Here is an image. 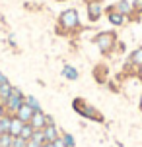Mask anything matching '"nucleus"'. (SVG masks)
Here are the masks:
<instances>
[{"label":"nucleus","instance_id":"obj_23","mask_svg":"<svg viewBox=\"0 0 142 147\" xmlns=\"http://www.w3.org/2000/svg\"><path fill=\"white\" fill-rule=\"evenodd\" d=\"M53 145H55V147H66V143H64V140H62V136H60V138H57V140L53 141Z\"/></svg>","mask_w":142,"mask_h":147},{"label":"nucleus","instance_id":"obj_28","mask_svg":"<svg viewBox=\"0 0 142 147\" xmlns=\"http://www.w3.org/2000/svg\"><path fill=\"white\" fill-rule=\"evenodd\" d=\"M4 81H8V78H6L2 72H0V83H4Z\"/></svg>","mask_w":142,"mask_h":147},{"label":"nucleus","instance_id":"obj_12","mask_svg":"<svg viewBox=\"0 0 142 147\" xmlns=\"http://www.w3.org/2000/svg\"><path fill=\"white\" fill-rule=\"evenodd\" d=\"M62 78L68 81H76L78 78H80V74H78V70H76L74 66H70V64H64V68H62Z\"/></svg>","mask_w":142,"mask_h":147},{"label":"nucleus","instance_id":"obj_27","mask_svg":"<svg viewBox=\"0 0 142 147\" xmlns=\"http://www.w3.org/2000/svg\"><path fill=\"white\" fill-rule=\"evenodd\" d=\"M136 78H138V80H140V81H142V66H140V68H138V70H136Z\"/></svg>","mask_w":142,"mask_h":147},{"label":"nucleus","instance_id":"obj_6","mask_svg":"<svg viewBox=\"0 0 142 147\" xmlns=\"http://www.w3.org/2000/svg\"><path fill=\"white\" fill-rule=\"evenodd\" d=\"M103 4L101 2H91V4H86V14H88V20L91 23H96L101 20V16H103Z\"/></svg>","mask_w":142,"mask_h":147},{"label":"nucleus","instance_id":"obj_14","mask_svg":"<svg viewBox=\"0 0 142 147\" xmlns=\"http://www.w3.org/2000/svg\"><path fill=\"white\" fill-rule=\"evenodd\" d=\"M43 134H45L47 141H55L57 138H60V132H59V128H57V124L45 126V128H43Z\"/></svg>","mask_w":142,"mask_h":147},{"label":"nucleus","instance_id":"obj_29","mask_svg":"<svg viewBox=\"0 0 142 147\" xmlns=\"http://www.w3.org/2000/svg\"><path fill=\"white\" fill-rule=\"evenodd\" d=\"M41 147H55V145H53V141H45V143H43Z\"/></svg>","mask_w":142,"mask_h":147},{"label":"nucleus","instance_id":"obj_2","mask_svg":"<svg viewBox=\"0 0 142 147\" xmlns=\"http://www.w3.org/2000/svg\"><path fill=\"white\" fill-rule=\"evenodd\" d=\"M117 43H119L117 31H99V33L94 37V45L99 49V52H101L103 56L113 54L115 49H117Z\"/></svg>","mask_w":142,"mask_h":147},{"label":"nucleus","instance_id":"obj_33","mask_svg":"<svg viewBox=\"0 0 142 147\" xmlns=\"http://www.w3.org/2000/svg\"><path fill=\"white\" fill-rule=\"evenodd\" d=\"M57 2H62V0H57Z\"/></svg>","mask_w":142,"mask_h":147},{"label":"nucleus","instance_id":"obj_32","mask_svg":"<svg viewBox=\"0 0 142 147\" xmlns=\"http://www.w3.org/2000/svg\"><path fill=\"white\" fill-rule=\"evenodd\" d=\"M4 134V128H2V122H0V136Z\"/></svg>","mask_w":142,"mask_h":147},{"label":"nucleus","instance_id":"obj_26","mask_svg":"<svg viewBox=\"0 0 142 147\" xmlns=\"http://www.w3.org/2000/svg\"><path fill=\"white\" fill-rule=\"evenodd\" d=\"M115 51L123 52V51H125V43H117V49H115Z\"/></svg>","mask_w":142,"mask_h":147},{"label":"nucleus","instance_id":"obj_11","mask_svg":"<svg viewBox=\"0 0 142 147\" xmlns=\"http://www.w3.org/2000/svg\"><path fill=\"white\" fill-rule=\"evenodd\" d=\"M94 78H96L97 83H107V78H109V68L105 64H97L94 68Z\"/></svg>","mask_w":142,"mask_h":147},{"label":"nucleus","instance_id":"obj_34","mask_svg":"<svg viewBox=\"0 0 142 147\" xmlns=\"http://www.w3.org/2000/svg\"><path fill=\"white\" fill-rule=\"evenodd\" d=\"M0 103H2V101H0Z\"/></svg>","mask_w":142,"mask_h":147},{"label":"nucleus","instance_id":"obj_25","mask_svg":"<svg viewBox=\"0 0 142 147\" xmlns=\"http://www.w3.org/2000/svg\"><path fill=\"white\" fill-rule=\"evenodd\" d=\"M4 114H8V112H6V109H4V103H0V118L4 116Z\"/></svg>","mask_w":142,"mask_h":147},{"label":"nucleus","instance_id":"obj_31","mask_svg":"<svg viewBox=\"0 0 142 147\" xmlns=\"http://www.w3.org/2000/svg\"><path fill=\"white\" fill-rule=\"evenodd\" d=\"M138 109L142 110V93H140V99H138Z\"/></svg>","mask_w":142,"mask_h":147},{"label":"nucleus","instance_id":"obj_22","mask_svg":"<svg viewBox=\"0 0 142 147\" xmlns=\"http://www.w3.org/2000/svg\"><path fill=\"white\" fill-rule=\"evenodd\" d=\"M27 145V140H23V138H14V141H12V147H25Z\"/></svg>","mask_w":142,"mask_h":147},{"label":"nucleus","instance_id":"obj_1","mask_svg":"<svg viewBox=\"0 0 142 147\" xmlns=\"http://www.w3.org/2000/svg\"><path fill=\"white\" fill-rule=\"evenodd\" d=\"M57 35H76L78 31H82L80 23V14L76 8H66L64 12H60L57 18Z\"/></svg>","mask_w":142,"mask_h":147},{"label":"nucleus","instance_id":"obj_20","mask_svg":"<svg viewBox=\"0 0 142 147\" xmlns=\"http://www.w3.org/2000/svg\"><path fill=\"white\" fill-rule=\"evenodd\" d=\"M31 140L33 141H37L39 145H43V143H45V134H43V130H35V132H33V136H31Z\"/></svg>","mask_w":142,"mask_h":147},{"label":"nucleus","instance_id":"obj_10","mask_svg":"<svg viewBox=\"0 0 142 147\" xmlns=\"http://www.w3.org/2000/svg\"><path fill=\"white\" fill-rule=\"evenodd\" d=\"M35 130H43L47 126V114L43 112V110H35L33 112V118H31V122H29Z\"/></svg>","mask_w":142,"mask_h":147},{"label":"nucleus","instance_id":"obj_21","mask_svg":"<svg viewBox=\"0 0 142 147\" xmlns=\"http://www.w3.org/2000/svg\"><path fill=\"white\" fill-rule=\"evenodd\" d=\"M60 136H62V140H64L66 147H76V140H74V136H72V134L64 132V134H60Z\"/></svg>","mask_w":142,"mask_h":147},{"label":"nucleus","instance_id":"obj_17","mask_svg":"<svg viewBox=\"0 0 142 147\" xmlns=\"http://www.w3.org/2000/svg\"><path fill=\"white\" fill-rule=\"evenodd\" d=\"M142 14V0H132V16L130 20H136Z\"/></svg>","mask_w":142,"mask_h":147},{"label":"nucleus","instance_id":"obj_8","mask_svg":"<svg viewBox=\"0 0 142 147\" xmlns=\"http://www.w3.org/2000/svg\"><path fill=\"white\" fill-rule=\"evenodd\" d=\"M105 12H107V22L111 23L113 27H121V25L125 23V20H127V18H125L123 14H119V12H115V10H113L111 6L107 8Z\"/></svg>","mask_w":142,"mask_h":147},{"label":"nucleus","instance_id":"obj_16","mask_svg":"<svg viewBox=\"0 0 142 147\" xmlns=\"http://www.w3.org/2000/svg\"><path fill=\"white\" fill-rule=\"evenodd\" d=\"M33 132H35V128H33L31 124H23L22 132H20V138H23V140L29 141V140H31V136H33Z\"/></svg>","mask_w":142,"mask_h":147},{"label":"nucleus","instance_id":"obj_5","mask_svg":"<svg viewBox=\"0 0 142 147\" xmlns=\"http://www.w3.org/2000/svg\"><path fill=\"white\" fill-rule=\"evenodd\" d=\"M142 66V47H136L134 51L128 54V58H127V62H125V72L127 74H134L136 76V70Z\"/></svg>","mask_w":142,"mask_h":147},{"label":"nucleus","instance_id":"obj_19","mask_svg":"<svg viewBox=\"0 0 142 147\" xmlns=\"http://www.w3.org/2000/svg\"><path fill=\"white\" fill-rule=\"evenodd\" d=\"M25 103L29 105L33 110H43L41 105H39V101H37V97H33V95H25Z\"/></svg>","mask_w":142,"mask_h":147},{"label":"nucleus","instance_id":"obj_15","mask_svg":"<svg viewBox=\"0 0 142 147\" xmlns=\"http://www.w3.org/2000/svg\"><path fill=\"white\" fill-rule=\"evenodd\" d=\"M12 89H14V85L10 83V81H4V83H0V101L4 103L8 97L12 95Z\"/></svg>","mask_w":142,"mask_h":147},{"label":"nucleus","instance_id":"obj_13","mask_svg":"<svg viewBox=\"0 0 142 147\" xmlns=\"http://www.w3.org/2000/svg\"><path fill=\"white\" fill-rule=\"evenodd\" d=\"M22 128H23V122L14 114V116H12V122H10V130H8V134H10V136H14V138H18L20 132H22Z\"/></svg>","mask_w":142,"mask_h":147},{"label":"nucleus","instance_id":"obj_30","mask_svg":"<svg viewBox=\"0 0 142 147\" xmlns=\"http://www.w3.org/2000/svg\"><path fill=\"white\" fill-rule=\"evenodd\" d=\"M91 2H101V0H84V4H91Z\"/></svg>","mask_w":142,"mask_h":147},{"label":"nucleus","instance_id":"obj_3","mask_svg":"<svg viewBox=\"0 0 142 147\" xmlns=\"http://www.w3.org/2000/svg\"><path fill=\"white\" fill-rule=\"evenodd\" d=\"M72 109H74V112H78L80 116L88 118V120H94V122H99V124H103V122H105L103 114H101L94 105L88 103L86 99H82V97H76L74 101H72Z\"/></svg>","mask_w":142,"mask_h":147},{"label":"nucleus","instance_id":"obj_18","mask_svg":"<svg viewBox=\"0 0 142 147\" xmlns=\"http://www.w3.org/2000/svg\"><path fill=\"white\" fill-rule=\"evenodd\" d=\"M12 141H14V136H10L8 132L0 136V147H12Z\"/></svg>","mask_w":142,"mask_h":147},{"label":"nucleus","instance_id":"obj_9","mask_svg":"<svg viewBox=\"0 0 142 147\" xmlns=\"http://www.w3.org/2000/svg\"><path fill=\"white\" fill-rule=\"evenodd\" d=\"M33 112H35V110L31 109L29 105H27V103H23L22 107L18 109V112H16V116L20 118V120H22L23 124H29V122H31V118H33Z\"/></svg>","mask_w":142,"mask_h":147},{"label":"nucleus","instance_id":"obj_7","mask_svg":"<svg viewBox=\"0 0 142 147\" xmlns=\"http://www.w3.org/2000/svg\"><path fill=\"white\" fill-rule=\"evenodd\" d=\"M111 8L115 12L123 14L127 20H130V16H132V2H130V0H119V2H115Z\"/></svg>","mask_w":142,"mask_h":147},{"label":"nucleus","instance_id":"obj_4","mask_svg":"<svg viewBox=\"0 0 142 147\" xmlns=\"http://www.w3.org/2000/svg\"><path fill=\"white\" fill-rule=\"evenodd\" d=\"M23 103H25V95H23V91L20 87H14V89H12V95L4 101V109H6L8 114H16L18 109H20Z\"/></svg>","mask_w":142,"mask_h":147},{"label":"nucleus","instance_id":"obj_24","mask_svg":"<svg viewBox=\"0 0 142 147\" xmlns=\"http://www.w3.org/2000/svg\"><path fill=\"white\" fill-rule=\"evenodd\" d=\"M25 147H41V145H39L37 141H33V140H29V141H27V145H25Z\"/></svg>","mask_w":142,"mask_h":147}]
</instances>
